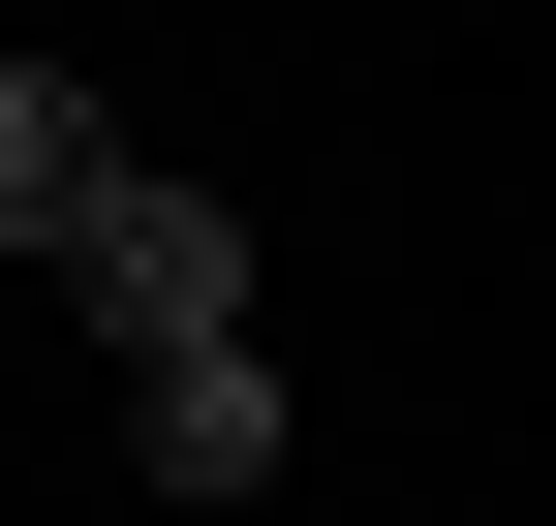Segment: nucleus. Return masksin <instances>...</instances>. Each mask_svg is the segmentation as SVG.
Listing matches in <instances>:
<instances>
[{
	"label": "nucleus",
	"instance_id": "f257e3e1",
	"mask_svg": "<svg viewBox=\"0 0 556 526\" xmlns=\"http://www.w3.org/2000/svg\"><path fill=\"white\" fill-rule=\"evenodd\" d=\"M62 279H93V341H248V217H217V186H186V155H93V186H62Z\"/></svg>",
	"mask_w": 556,
	"mask_h": 526
},
{
	"label": "nucleus",
	"instance_id": "7ed1b4c3",
	"mask_svg": "<svg viewBox=\"0 0 556 526\" xmlns=\"http://www.w3.org/2000/svg\"><path fill=\"white\" fill-rule=\"evenodd\" d=\"M93 155H124V124L62 93V62H0V248H31V217H62V186H93Z\"/></svg>",
	"mask_w": 556,
	"mask_h": 526
},
{
	"label": "nucleus",
	"instance_id": "f03ea898",
	"mask_svg": "<svg viewBox=\"0 0 556 526\" xmlns=\"http://www.w3.org/2000/svg\"><path fill=\"white\" fill-rule=\"evenodd\" d=\"M124 465L155 496H278V372L248 341H124Z\"/></svg>",
	"mask_w": 556,
	"mask_h": 526
}]
</instances>
